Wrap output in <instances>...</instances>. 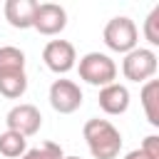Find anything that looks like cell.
I'll return each instance as SVG.
<instances>
[{
    "instance_id": "30bf717a",
    "label": "cell",
    "mask_w": 159,
    "mask_h": 159,
    "mask_svg": "<svg viewBox=\"0 0 159 159\" xmlns=\"http://www.w3.org/2000/svg\"><path fill=\"white\" fill-rule=\"evenodd\" d=\"M37 2L35 0H7L2 12L5 20L15 27V30H30L32 27V17H35Z\"/></svg>"
},
{
    "instance_id": "5bb4252c",
    "label": "cell",
    "mask_w": 159,
    "mask_h": 159,
    "mask_svg": "<svg viewBox=\"0 0 159 159\" xmlns=\"http://www.w3.org/2000/svg\"><path fill=\"white\" fill-rule=\"evenodd\" d=\"M27 152V139L17 132H10L5 129L0 134V154L7 157V159H20L22 154Z\"/></svg>"
},
{
    "instance_id": "d6986e66",
    "label": "cell",
    "mask_w": 159,
    "mask_h": 159,
    "mask_svg": "<svg viewBox=\"0 0 159 159\" xmlns=\"http://www.w3.org/2000/svg\"><path fill=\"white\" fill-rule=\"evenodd\" d=\"M62 159H80V157H62Z\"/></svg>"
},
{
    "instance_id": "6da1fadb",
    "label": "cell",
    "mask_w": 159,
    "mask_h": 159,
    "mask_svg": "<svg viewBox=\"0 0 159 159\" xmlns=\"http://www.w3.org/2000/svg\"><path fill=\"white\" fill-rule=\"evenodd\" d=\"M82 137L94 159H117L122 152V134L109 119H87L82 127Z\"/></svg>"
},
{
    "instance_id": "4fadbf2b",
    "label": "cell",
    "mask_w": 159,
    "mask_h": 159,
    "mask_svg": "<svg viewBox=\"0 0 159 159\" xmlns=\"http://www.w3.org/2000/svg\"><path fill=\"white\" fill-rule=\"evenodd\" d=\"M12 72H25V52L15 45H5L0 47V75Z\"/></svg>"
},
{
    "instance_id": "277c9868",
    "label": "cell",
    "mask_w": 159,
    "mask_h": 159,
    "mask_svg": "<svg viewBox=\"0 0 159 159\" xmlns=\"http://www.w3.org/2000/svg\"><path fill=\"white\" fill-rule=\"evenodd\" d=\"M157 67H159V57L152 47H134L122 60V75L129 82H142L144 84V82L154 80Z\"/></svg>"
},
{
    "instance_id": "8fae6325",
    "label": "cell",
    "mask_w": 159,
    "mask_h": 159,
    "mask_svg": "<svg viewBox=\"0 0 159 159\" xmlns=\"http://www.w3.org/2000/svg\"><path fill=\"white\" fill-rule=\"evenodd\" d=\"M139 99H142L147 122H149L152 127H159V80L144 82V87H142V92H139Z\"/></svg>"
},
{
    "instance_id": "7a4b0ae2",
    "label": "cell",
    "mask_w": 159,
    "mask_h": 159,
    "mask_svg": "<svg viewBox=\"0 0 159 159\" xmlns=\"http://www.w3.org/2000/svg\"><path fill=\"white\" fill-rule=\"evenodd\" d=\"M77 72H80V80L102 89L117 80V62L104 52H87L80 57Z\"/></svg>"
},
{
    "instance_id": "9a60e30c",
    "label": "cell",
    "mask_w": 159,
    "mask_h": 159,
    "mask_svg": "<svg viewBox=\"0 0 159 159\" xmlns=\"http://www.w3.org/2000/svg\"><path fill=\"white\" fill-rule=\"evenodd\" d=\"M62 157H65V152H62L60 144H55V142H45V144L35 147V149H27L20 159H62Z\"/></svg>"
},
{
    "instance_id": "8992f818",
    "label": "cell",
    "mask_w": 159,
    "mask_h": 159,
    "mask_svg": "<svg viewBox=\"0 0 159 159\" xmlns=\"http://www.w3.org/2000/svg\"><path fill=\"white\" fill-rule=\"evenodd\" d=\"M47 99H50V107H52L55 112H60V114H72V112H77V109L82 107L84 94H82V89H80L77 82L62 77V80H55V82L50 84Z\"/></svg>"
},
{
    "instance_id": "52a82bcc",
    "label": "cell",
    "mask_w": 159,
    "mask_h": 159,
    "mask_svg": "<svg viewBox=\"0 0 159 159\" xmlns=\"http://www.w3.org/2000/svg\"><path fill=\"white\" fill-rule=\"evenodd\" d=\"M67 27V10L57 2H37L35 17H32V30L40 35L55 37Z\"/></svg>"
},
{
    "instance_id": "ba28073f",
    "label": "cell",
    "mask_w": 159,
    "mask_h": 159,
    "mask_svg": "<svg viewBox=\"0 0 159 159\" xmlns=\"http://www.w3.org/2000/svg\"><path fill=\"white\" fill-rule=\"evenodd\" d=\"M5 124H7L10 132H17V134H22V137L27 139V137H32V134L40 132V127H42V114H40V109H37L35 104L22 102V104H15V107L5 114Z\"/></svg>"
},
{
    "instance_id": "7c38bea8",
    "label": "cell",
    "mask_w": 159,
    "mask_h": 159,
    "mask_svg": "<svg viewBox=\"0 0 159 159\" xmlns=\"http://www.w3.org/2000/svg\"><path fill=\"white\" fill-rule=\"evenodd\" d=\"M27 92V72L0 75V94L7 99H20Z\"/></svg>"
},
{
    "instance_id": "2e32d148",
    "label": "cell",
    "mask_w": 159,
    "mask_h": 159,
    "mask_svg": "<svg viewBox=\"0 0 159 159\" xmlns=\"http://www.w3.org/2000/svg\"><path fill=\"white\" fill-rule=\"evenodd\" d=\"M144 40H147L152 47L159 45V5L152 7V12H149L147 20H144Z\"/></svg>"
},
{
    "instance_id": "ac0fdd59",
    "label": "cell",
    "mask_w": 159,
    "mask_h": 159,
    "mask_svg": "<svg viewBox=\"0 0 159 159\" xmlns=\"http://www.w3.org/2000/svg\"><path fill=\"white\" fill-rule=\"evenodd\" d=\"M124 159H149V157H147L142 149H132V152H127V154H124Z\"/></svg>"
},
{
    "instance_id": "9c48e42d",
    "label": "cell",
    "mask_w": 159,
    "mask_h": 159,
    "mask_svg": "<svg viewBox=\"0 0 159 159\" xmlns=\"http://www.w3.org/2000/svg\"><path fill=\"white\" fill-rule=\"evenodd\" d=\"M99 109L109 117H117V114H124L129 109V89L127 84H119V82H112L107 87L99 89Z\"/></svg>"
},
{
    "instance_id": "3957f363",
    "label": "cell",
    "mask_w": 159,
    "mask_h": 159,
    "mask_svg": "<svg viewBox=\"0 0 159 159\" xmlns=\"http://www.w3.org/2000/svg\"><path fill=\"white\" fill-rule=\"evenodd\" d=\"M102 40H104V45H107L112 52L127 55V52H132V50L137 47V42H139V30H137V25H134L132 17L117 15V17H112V20L104 25Z\"/></svg>"
},
{
    "instance_id": "5b68a950",
    "label": "cell",
    "mask_w": 159,
    "mask_h": 159,
    "mask_svg": "<svg viewBox=\"0 0 159 159\" xmlns=\"http://www.w3.org/2000/svg\"><path fill=\"white\" fill-rule=\"evenodd\" d=\"M42 62L55 75H67L77 67V50L70 40H50L42 47Z\"/></svg>"
},
{
    "instance_id": "e0dca14e",
    "label": "cell",
    "mask_w": 159,
    "mask_h": 159,
    "mask_svg": "<svg viewBox=\"0 0 159 159\" xmlns=\"http://www.w3.org/2000/svg\"><path fill=\"white\" fill-rule=\"evenodd\" d=\"M149 159H159V137L157 134H149V137H144V142H142V147H139Z\"/></svg>"
}]
</instances>
